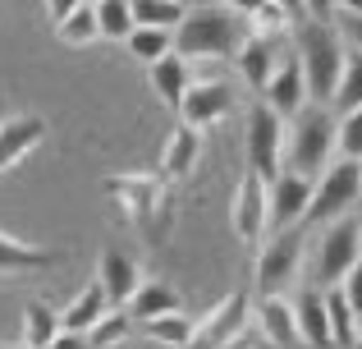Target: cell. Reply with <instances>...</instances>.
<instances>
[{"label": "cell", "instance_id": "1", "mask_svg": "<svg viewBox=\"0 0 362 349\" xmlns=\"http://www.w3.org/2000/svg\"><path fill=\"white\" fill-rule=\"evenodd\" d=\"M243 42H247V18L202 0V5L184 9L175 37H170V51L184 60H234Z\"/></svg>", "mask_w": 362, "mask_h": 349}, {"label": "cell", "instance_id": "2", "mask_svg": "<svg viewBox=\"0 0 362 349\" xmlns=\"http://www.w3.org/2000/svg\"><path fill=\"white\" fill-rule=\"evenodd\" d=\"M106 198L147 234V244H165L170 221H175V202L165 193V179L151 171H129V175H106L101 179Z\"/></svg>", "mask_w": 362, "mask_h": 349}, {"label": "cell", "instance_id": "3", "mask_svg": "<svg viewBox=\"0 0 362 349\" xmlns=\"http://www.w3.org/2000/svg\"><path fill=\"white\" fill-rule=\"evenodd\" d=\"M298 28V64H303V83H308V101L317 106H330L335 97V79L339 64H344V37L335 33V23H321V18H303Z\"/></svg>", "mask_w": 362, "mask_h": 349}, {"label": "cell", "instance_id": "4", "mask_svg": "<svg viewBox=\"0 0 362 349\" xmlns=\"http://www.w3.org/2000/svg\"><path fill=\"white\" fill-rule=\"evenodd\" d=\"M330 156H335V115L312 101V106H303L298 115H293V129H289V171L317 179L321 166H330Z\"/></svg>", "mask_w": 362, "mask_h": 349}, {"label": "cell", "instance_id": "5", "mask_svg": "<svg viewBox=\"0 0 362 349\" xmlns=\"http://www.w3.org/2000/svg\"><path fill=\"white\" fill-rule=\"evenodd\" d=\"M362 202V166L358 161H335L317 175L312 184V202H308V221L312 225H330L339 216H349Z\"/></svg>", "mask_w": 362, "mask_h": 349}, {"label": "cell", "instance_id": "6", "mask_svg": "<svg viewBox=\"0 0 362 349\" xmlns=\"http://www.w3.org/2000/svg\"><path fill=\"white\" fill-rule=\"evenodd\" d=\"M362 258L358 248V221L354 216H339L321 230L317 248H312V290H335L349 276V267Z\"/></svg>", "mask_w": 362, "mask_h": 349}, {"label": "cell", "instance_id": "7", "mask_svg": "<svg viewBox=\"0 0 362 349\" xmlns=\"http://www.w3.org/2000/svg\"><path fill=\"white\" fill-rule=\"evenodd\" d=\"M303 276V234L298 230H275L266 248L257 253V294H284Z\"/></svg>", "mask_w": 362, "mask_h": 349}, {"label": "cell", "instance_id": "8", "mask_svg": "<svg viewBox=\"0 0 362 349\" xmlns=\"http://www.w3.org/2000/svg\"><path fill=\"white\" fill-rule=\"evenodd\" d=\"M280 152H284V120L266 106L247 110V171L271 184L280 175Z\"/></svg>", "mask_w": 362, "mask_h": 349}, {"label": "cell", "instance_id": "9", "mask_svg": "<svg viewBox=\"0 0 362 349\" xmlns=\"http://www.w3.org/2000/svg\"><path fill=\"white\" fill-rule=\"evenodd\" d=\"M247 331V290H230L221 308L197 317V341L193 349H234Z\"/></svg>", "mask_w": 362, "mask_h": 349}, {"label": "cell", "instance_id": "10", "mask_svg": "<svg viewBox=\"0 0 362 349\" xmlns=\"http://www.w3.org/2000/svg\"><path fill=\"white\" fill-rule=\"evenodd\" d=\"M179 115H184V129H211V125H221V120H230L234 115V88L230 83H221V79H206V83H188V92H184V101H179Z\"/></svg>", "mask_w": 362, "mask_h": 349}, {"label": "cell", "instance_id": "11", "mask_svg": "<svg viewBox=\"0 0 362 349\" xmlns=\"http://www.w3.org/2000/svg\"><path fill=\"white\" fill-rule=\"evenodd\" d=\"M308 202H312V179L293 175V171H280L266 184V225L293 230V225L303 221V212H308Z\"/></svg>", "mask_w": 362, "mask_h": 349}, {"label": "cell", "instance_id": "12", "mask_svg": "<svg viewBox=\"0 0 362 349\" xmlns=\"http://www.w3.org/2000/svg\"><path fill=\"white\" fill-rule=\"evenodd\" d=\"M262 106L275 110L280 120H293L303 106H308V83H303V64L293 51H284V60H275L271 79L262 88Z\"/></svg>", "mask_w": 362, "mask_h": 349}, {"label": "cell", "instance_id": "13", "mask_svg": "<svg viewBox=\"0 0 362 349\" xmlns=\"http://www.w3.org/2000/svg\"><path fill=\"white\" fill-rule=\"evenodd\" d=\"M230 225L243 244H262V234H266V179H257L252 171H243L239 188H234Z\"/></svg>", "mask_w": 362, "mask_h": 349}, {"label": "cell", "instance_id": "14", "mask_svg": "<svg viewBox=\"0 0 362 349\" xmlns=\"http://www.w3.org/2000/svg\"><path fill=\"white\" fill-rule=\"evenodd\" d=\"M97 285L106 290V304L110 308H124V304H129V294L142 285L138 258H133V253H124V248H106L97 258Z\"/></svg>", "mask_w": 362, "mask_h": 349}, {"label": "cell", "instance_id": "15", "mask_svg": "<svg viewBox=\"0 0 362 349\" xmlns=\"http://www.w3.org/2000/svg\"><path fill=\"white\" fill-rule=\"evenodd\" d=\"M46 138V120L42 115H9L0 120V175L9 166H18L37 143Z\"/></svg>", "mask_w": 362, "mask_h": 349}, {"label": "cell", "instance_id": "16", "mask_svg": "<svg viewBox=\"0 0 362 349\" xmlns=\"http://www.w3.org/2000/svg\"><path fill=\"white\" fill-rule=\"evenodd\" d=\"M124 313H129L133 326H138V322H151V317H165V313H184V294H179L170 280H142V285L129 294Z\"/></svg>", "mask_w": 362, "mask_h": 349}, {"label": "cell", "instance_id": "17", "mask_svg": "<svg viewBox=\"0 0 362 349\" xmlns=\"http://www.w3.org/2000/svg\"><path fill=\"white\" fill-rule=\"evenodd\" d=\"M289 308H293V331H298V341L326 349L330 345V322H326V299H321V290L303 285Z\"/></svg>", "mask_w": 362, "mask_h": 349}, {"label": "cell", "instance_id": "18", "mask_svg": "<svg viewBox=\"0 0 362 349\" xmlns=\"http://www.w3.org/2000/svg\"><path fill=\"white\" fill-rule=\"evenodd\" d=\"M197 156H202V134L197 129H175V134L165 138V147H160V179L165 184H179V179L193 175Z\"/></svg>", "mask_w": 362, "mask_h": 349}, {"label": "cell", "instance_id": "19", "mask_svg": "<svg viewBox=\"0 0 362 349\" xmlns=\"http://www.w3.org/2000/svg\"><path fill=\"white\" fill-rule=\"evenodd\" d=\"M147 69H151V92H156V101L165 110H179L188 83H193V79H188V60L170 51V55H160L156 64H147Z\"/></svg>", "mask_w": 362, "mask_h": 349}, {"label": "cell", "instance_id": "20", "mask_svg": "<svg viewBox=\"0 0 362 349\" xmlns=\"http://www.w3.org/2000/svg\"><path fill=\"white\" fill-rule=\"evenodd\" d=\"M106 308H110L106 304V290H101L97 280H88V285L78 290V299H74V304L60 313V336H88Z\"/></svg>", "mask_w": 362, "mask_h": 349}, {"label": "cell", "instance_id": "21", "mask_svg": "<svg viewBox=\"0 0 362 349\" xmlns=\"http://www.w3.org/2000/svg\"><path fill=\"white\" fill-rule=\"evenodd\" d=\"M51 345H60V313H55L46 299H28L18 349H51Z\"/></svg>", "mask_w": 362, "mask_h": 349}, {"label": "cell", "instance_id": "22", "mask_svg": "<svg viewBox=\"0 0 362 349\" xmlns=\"http://www.w3.org/2000/svg\"><path fill=\"white\" fill-rule=\"evenodd\" d=\"M257 322H262V331H266V345H284V349L298 345V331H293V308H289V299H284V294L257 299Z\"/></svg>", "mask_w": 362, "mask_h": 349}, {"label": "cell", "instance_id": "23", "mask_svg": "<svg viewBox=\"0 0 362 349\" xmlns=\"http://www.w3.org/2000/svg\"><path fill=\"white\" fill-rule=\"evenodd\" d=\"M280 42H271V37H247V42L239 46V55H234V64H239V74L247 83H252L257 92L266 88V79H271V69H275V60H280Z\"/></svg>", "mask_w": 362, "mask_h": 349}, {"label": "cell", "instance_id": "24", "mask_svg": "<svg viewBox=\"0 0 362 349\" xmlns=\"http://www.w3.org/2000/svg\"><path fill=\"white\" fill-rule=\"evenodd\" d=\"M55 262H60V253L33 248V244L14 239V234H0V276H9V271H46Z\"/></svg>", "mask_w": 362, "mask_h": 349}, {"label": "cell", "instance_id": "25", "mask_svg": "<svg viewBox=\"0 0 362 349\" xmlns=\"http://www.w3.org/2000/svg\"><path fill=\"white\" fill-rule=\"evenodd\" d=\"M330 106H335L339 115L362 106V51H354V46L344 51V64H339V79H335V97H330Z\"/></svg>", "mask_w": 362, "mask_h": 349}, {"label": "cell", "instance_id": "26", "mask_svg": "<svg viewBox=\"0 0 362 349\" xmlns=\"http://www.w3.org/2000/svg\"><path fill=\"white\" fill-rule=\"evenodd\" d=\"M142 326H147V336L156 345L193 349V341H197V317H188V313H165V317H151V322H142Z\"/></svg>", "mask_w": 362, "mask_h": 349}, {"label": "cell", "instance_id": "27", "mask_svg": "<svg viewBox=\"0 0 362 349\" xmlns=\"http://www.w3.org/2000/svg\"><path fill=\"white\" fill-rule=\"evenodd\" d=\"M184 9L188 5H179V0H129L133 28H165V33H175Z\"/></svg>", "mask_w": 362, "mask_h": 349}, {"label": "cell", "instance_id": "28", "mask_svg": "<svg viewBox=\"0 0 362 349\" xmlns=\"http://www.w3.org/2000/svg\"><path fill=\"white\" fill-rule=\"evenodd\" d=\"M321 299H326V322H330V345H354L358 341V317H354V308L344 304V294H339V285L335 290H321Z\"/></svg>", "mask_w": 362, "mask_h": 349}, {"label": "cell", "instance_id": "29", "mask_svg": "<svg viewBox=\"0 0 362 349\" xmlns=\"http://www.w3.org/2000/svg\"><path fill=\"white\" fill-rule=\"evenodd\" d=\"M92 18H97V37H110V42H124L133 33L129 0H92Z\"/></svg>", "mask_w": 362, "mask_h": 349}, {"label": "cell", "instance_id": "30", "mask_svg": "<svg viewBox=\"0 0 362 349\" xmlns=\"http://www.w3.org/2000/svg\"><path fill=\"white\" fill-rule=\"evenodd\" d=\"M170 37L175 33H165V28H133L124 37V46H129V55L138 64H156L160 55H170Z\"/></svg>", "mask_w": 362, "mask_h": 349}, {"label": "cell", "instance_id": "31", "mask_svg": "<svg viewBox=\"0 0 362 349\" xmlns=\"http://www.w3.org/2000/svg\"><path fill=\"white\" fill-rule=\"evenodd\" d=\"M129 331H133L129 313H124V308H106V313L97 317V326L88 331V345L92 349H119L124 341H129Z\"/></svg>", "mask_w": 362, "mask_h": 349}, {"label": "cell", "instance_id": "32", "mask_svg": "<svg viewBox=\"0 0 362 349\" xmlns=\"http://www.w3.org/2000/svg\"><path fill=\"white\" fill-rule=\"evenodd\" d=\"M55 37H60L64 46H88V42H97V18H92V5H78L69 18H60V23H55Z\"/></svg>", "mask_w": 362, "mask_h": 349}, {"label": "cell", "instance_id": "33", "mask_svg": "<svg viewBox=\"0 0 362 349\" xmlns=\"http://www.w3.org/2000/svg\"><path fill=\"white\" fill-rule=\"evenodd\" d=\"M335 147L344 152V161H362V106L335 120Z\"/></svg>", "mask_w": 362, "mask_h": 349}, {"label": "cell", "instance_id": "34", "mask_svg": "<svg viewBox=\"0 0 362 349\" xmlns=\"http://www.w3.org/2000/svg\"><path fill=\"white\" fill-rule=\"evenodd\" d=\"M339 294H344V304L354 308V317H362V258L349 267V276L339 280Z\"/></svg>", "mask_w": 362, "mask_h": 349}, {"label": "cell", "instance_id": "35", "mask_svg": "<svg viewBox=\"0 0 362 349\" xmlns=\"http://www.w3.org/2000/svg\"><path fill=\"white\" fill-rule=\"evenodd\" d=\"M330 23H335V33L344 37L354 51H362V14H330Z\"/></svg>", "mask_w": 362, "mask_h": 349}, {"label": "cell", "instance_id": "36", "mask_svg": "<svg viewBox=\"0 0 362 349\" xmlns=\"http://www.w3.org/2000/svg\"><path fill=\"white\" fill-rule=\"evenodd\" d=\"M303 14H308V18H321V23H330L335 5H330V0H303Z\"/></svg>", "mask_w": 362, "mask_h": 349}, {"label": "cell", "instance_id": "37", "mask_svg": "<svg viewBox=\"0 0 362 349\" xmlns=\"http://www.w3.org/2000/svg\"><path fill=\"white\" fill-rule=\"evenodd\" d=\"M78 5H83V0H46V14H51L55 23H60V18H69Z\"/></svg>", "mask_w": 362, "mask_h": 349}, {"label": "cell", "instance_id": "38", "mask_svg": "<svg viewBox=\"0 0 362 349\" xmlns=\"http://www.w3.org/2000/svg\"><path fill=\"white\" fill-rule=\"evenodd\" d=\"M271 5L280 9V14L289 18V23H303V18H308V14H303V0H271Z\"/></svg>", "mask_w": 362, "mask_h": 349}, {"label": "cell", "instance_id": "39", "mask_svg": "<svg viewBox=\"0 0 362 349\" xmlns=\"http://www.w3.org/2000/svg\"><path fill=\"white\" fill-rule=\"evenodd\" d=\"M221 5H225V9H234V14H243V18H247V14H252V9H262L266 0H221Z\"/></svg>", "mask_w": 362, "mask_h": 349}, {"label": "cell", "instance_id": "40", "mask_svg": "<svg viewBox=\"0 0 362 349\" xmlns=\"http://www.w3.org/2000/svg\"><path fill=\"white\" fill-rule=\"evenodd\" d=\"M335 14H362V0H330Z\"/></svg>", "mask_w": 362, "mask_h": 349}, {"label": "cell", "instance_id": "41", "mask_svg": "<svg viewBox=\"0 0 362 349\" xmlns=\"http://www.w3.org/2000/svg\"><path fill=\"white\" fill-rule=\"evenodd\" d=\"M247 349H284V345H247Z\"/></svg>", "mask_w": 362, "mask_h": 349}, {"label": "cell", "instance_id": "42", "mask_svg": "<svg viewBox=\"0 0 362 349\" xmlns=\"http://www.w3.org/2000/svg\"><path fill=\"white\" fill-rule=\"evenodd\" d=\"M358 248H362V221H358Z\"/></svg>", "mask_w": 362, "mask_h": 349}, {"label": "cell", "instance_id": "43", "mask_svg": "<svg viewBox=\"0 0 362 349\" xmlns=\"http://www.w3.org/2000/svg\"><path fill=\"white\" fill-rule=\"evenodd\" d=\"M179 5H202V0H179Z\"/></svg>", "mask_w": 362, "mask_h": 349}, {"label": "cell", "instance_id": "44", "mask_svg": "<svg viewBox=\"0 0 362 349\" xmlns=\"http://www.w3.org/2000/svg\"><path fill=\"white\" fill-rule=\"evenodd\" d=\"M83 5H92V0H83Z\"/></svg>", "mask_w": 362, "mask_h": 349}, {"label": "cell", "instance_id": "45", "mask_svg": "<svg viewBox=\"0 0 362 349\" xmlns=\"http://www.w3.org/2000/svg\"><path fill=\"white\" fill-rule=\"evenodd\" d=\"M358 166H362V161H358Z\"/></svg>", "mask_w": 362, "mask_h": 349}]
</instances>
